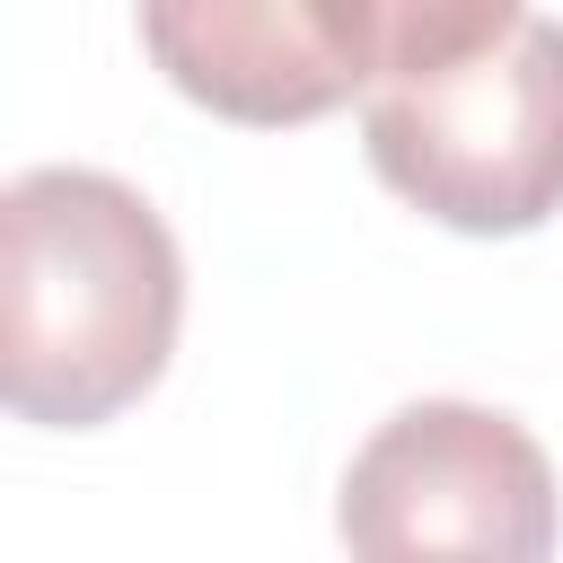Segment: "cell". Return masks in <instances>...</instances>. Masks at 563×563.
<instances>
[{"label":"cell","instance_id":"277c9868","mask_svg":"<svg viewBox=\"0 0 563 563\" xmlns=\"http://www.w3.org/2000/svg\"><path fill=\"white\" fill-rule=\"evenodd\" d=\"M132 26L150 70L185 106L246 132L325 123L361 97L325 26V0H132Z\"/></svg>","mask_w":563,"mask_h":563},{"label":"cell","instance_id":"7a4b0ae2","mask_svg":"<svg viewBox=\"0 0 563 563\" xmlns=\"http://www.w3.org/2000/svg\"><path fill=\"white\" fill-rule=\"evenodd\" d=\"M334 537L352 563H554L563 493L545 440L475 396L396 405L343 466Z\"/></svg>","mask_w":563,"mask_h":563},{"label":"cell","instance_id":"5b68a950","mask_svg":"<svg viewBox=\"0 0 563 563\" xmlns=\"http://www.w3.org/2000/svg\"><path fill=\"white\" fill-rule=\"evenodd\" d=\"M325 26L369 106L387 88H431V79L501 53L528 26V0H325Z\"/></svg>","mask_w":563,"mask_h":563},{"label":"cell","instance_id":"6da1fadb","mask_svg":"<svg viewBox=\"0 0 563 563\" xmlns=\"http://www.w3.org/2000/svg\"><path fill=\"white\" fill-rule=\"evenodd\" d=\"M185 325V246L106 167H26L0 194V396L35 431L141 405Z\"/></svg>","mask_w":563,"mask_h":563},{"label":"cell","instance_id":"3957f363","mask_svg":"<svg viewBox=\"0 0 563 563\" xmlns=\"http://www.w3.org/2000/svg\"><path fill=\"white\" fill-rule=\"evenodd\" d=\"M369 176L457 238H528L563 211V18H528L501 53L361 106Z\"/></svg>","mask_w":563,"mask_h":563}]
</instances>
